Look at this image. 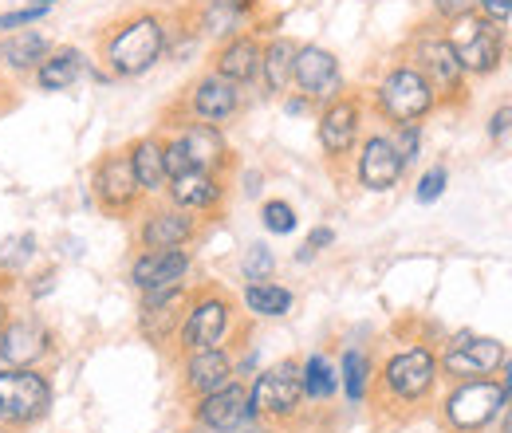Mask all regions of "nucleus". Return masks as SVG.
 I'll use <instances>...</instances> for the list:
<instances>
[{
	"label": "nucleus",
	"instance_id": "obj_1",
	"mask_svg": "<svg viewBox=\"0 0 512 433\" xmlns=\"http://www.w3.org/2000/svg\"><path fill=\"white\" fill-rule=\"evenodd\" d=\"M166 48H170V20L154 8H134L115 24H107V32L99 36L95 63L111 79H142L166 60Z\"/></svg>",
	"mask_w": 512,
	"mask_h": 433
},
{
	"label": "nucleus",
	"instance_id": "obj_2",
	"mask_svg": "<svg viewBox=\"0 0 512 433\" xmlns=\"http://www.w3.org/2000/svg\"><path fill=\"white\" fill-rule=\"evenodd\" d=\"M241 335H245V311L221 284L190 288L182 327L174 335V351L178 355L205 351V347H233Z\"/></svg>",
	"mask_w": 512,
	"mask_h": 433
},
{
	"label": "nucleus",
	"instance_id": "obj_3",
	"mask_svg": "<svg viewBox=\"0 0 512 433\" xmlns=\"http://www.w3.org/2000/svg\"><path fill=\"white\" fill-rule=\"evenodd\" d=\"M367 107L383 119L386 126H422L438 107L434 87L426 83V75L410 60H390L375 75V83L367 87Z\"/></svg>",
	"mask_w": 512,
	"mask_h": 433
},
{
	"label": "nucleus",
	"instance_id": "obj_4",
	"mask_svg": "<svg viewBox=\"0 0 512 433\" xmlns=\"http://www.w3.org/2000/svg\"><path fill=\"white\" fill-rule=\"evenodd\" d=\"M402 60H410L426 75V83L438 95V107H465V99H469V75H465V67L453 56L442 24H434V20L418 24L410 32L406 48H402Z\"/></svg>",
	"mask_w": 512,
	"mask_h": 433
},
{
	"label": "nucleus",
	"instance_id": "obj_5",
	"mask_svg": "<svg viewBox=\"0 0 512 433\" xmlns=\"http://www.w3.org/2000/svg\"><path fill=\"white\" fill-rule=\"evenodd\" d=\"M438 351L422 339L390 351L383 359V367H375V382H379V394L386 402H398V406H422L430 402V394L438 390Z\"/></svg>",
	"mask_w": 512,
	"mask_h": 433
},
{
	"label": "nucleus",
	"instance_id": "obj_6",
	"mask_svg": "<svg viewBox=\"0 0 512 433\" xmlns=\"http://www.w3.org/2000/svg\"><path fill=\"white\" fill-rule=\"evenodd\" d=\"M442 28H446L449 48H453V56L465 67L469 79H489L509 60V32H505V24H493L481 12H469V16H461L453 24H442Z\"/></svg>",
	"mask_w": 512,
	"mask_h": 433
},
{
	"label": "nucleus",
	"instance_id": "obj_7",
	"mask_svg": "<svg viewBox=\"0 0 512 433\" xmlns=\"http://www.w3.org/2000/svg\"><path fill=\"white\" fill-rule=\"evenodd\" d=\"M367 115H371L367 95H359V91H351V87H347L339 99L323 103L320 111H316V142H320V154L327 166L351 162L355 146H359L363 134H367Z\"/></svg>",
	"mask_w": 512,
	"mask_h": 433
},
{
	"label": "nucleus",
	"instance_id": "obj_8",
	"mask_svg": "<svg viewBox=\"0 0 512 433\" xmlns=\"http://www.w3.org/2000/svg\"><path fill=\"white\" fill-rule=\"evenodd\" d=\"M52 410V378L40 367H0V426L28 430Z\"/></svg>",
	"mask_w": 512,
	"mask_h": 433
},
{
	"label": "nucleus",
	"instance_id": "obj_9",
	"mask_svg": "<svg viewBox=\"0 0 512 433\" xmlns=\"http://www.w3.org/2000/svg\"><path fill=\"white\" fill-rule=\"evenodd\" d=\"M91 197L115 221H134L142 213L146 193L134 182L127 146H115V150H107V154L95 158V166H91Z\"/></svg>",
	"mask_w": 512,
	"mask_h": 433
},
{
	"label": "nucleus",
	"instance_id": "obj_10",
	"mask_svg": "<svg viewBox=\"0 0 512 433\" xmlns=\"http://www.w3.org/2000/svg\"><path fill=\"white\" fill-rule=\"evenodd\" d=\"M509 398L497 386V378H465L453 382L442 398V418L453 433H481L505 414Z\"/></svg>",
	"mask_w": 512,
	"mask_h": 433
},
{
	"label": "nucleus",
	"instance_id": "obj_11",
	"mask_svg": "<svg viewBox=\"0 0 512 433\" xmlns=\"http://www.w3.org/2000/svg\"><path fill=\"white\" fill-rule=\"evenodd\" d=\"M241 111H245V87L221 79L217 71H201L182 91V99H178L170 119H193V123H209L225 130Z\"/></svg>",
	"mask_w": 512,
	"mask_h": 433
},
{
	"label": "nucleus",
	"instance_id": "obj_12",
	"mask_svg": "<svg viewBox=\"0 0 512 433\" xmlns=\"http://www.w3.org/2000/svg\"><path fill=\"white\" fill-rule=\"evenodd\" d=\"M249 402H253L256 422H288L304 406V386H300V359H280L272 367L253 374L249 382Z\"/></svg>",
	"mask_w": 512,
	"mask_h": 433
},
{
	"label": "nucleus",
	"instance_id": "obj_13",
	"mask_svg": "<svg viewBox=\"0 0 512 433\" xmlns=\"http://www.w3.org/2000/svg\"><path fill=\"white\" fill-rule=\"evenodd\" d=\"M205 229V217L170 205L166 197L146 201L134 217V248H190Z\"/></svg>",
	"mask_w": 512,
	"mask_h": 433
},
{
	"label": "nucleus",
	"instance_id": "obj_14",
	"mask_svg": "<svg viewBox=\"0 0 512 433\" xmlns=\"http://www.w3.org/2000/svg\"><path fill=\"white\" fill-rule=\"evenodd\" d=\"M509 355V347L493 335H477V331H457L449 335L446 347L438 351V367L449 382H465V378H493L501 359Z\"/></svg>",
	"mask_w": 512,
	"mask_h": 433
},
{
	"label": "nucleus",
	"instance_id": "obj_15",
	"mask_svg": "<svg viewBox=\"0 0 512 433\" xmlns=\"http://www.w3.org/2000/svg\"><path fill=\"white\" fill-rule=\"evenodd\" d=\"M351 178H355V186L367 189V193H390V189L402 186L406 162L394 150L390 130H367L363 134V142L351 154Z\"/></svg>",
	"mask_w": 512,
	"mask_h": 433
},
{
	"label": "nucleus",
	"instance_id": "obj_16",
	"mask_svg": "<svg viewBox=\"0 0 512 433\" xmlns=\"http://www.w3.org/2000/svg\"><path fill=\"white\" fill-rule=\"evenodd\" d=\"M292 91L304 95L316 111L323 103L339 99L347 91V75H343L339 56L323 44H300L296 48V67H292Z\"/></svg>",
	"mask_w": 512,
	"mask_h": 433
},
{
	"label": "nucleus",
	"instance_id": "obj_17",
	"mask_svg": "<svg viewBox=\"0 0 512 433\" xmlns=\"http://www.w3.org/2000/svg\"><path fill=\"white\" fill-rule=\"evenodd\" d=\"M193 252L190 248H138L127 264V280L138 296L146 292H166V288H182L190 284Z\"/></svg>",
	"mask_w": 512,
	"mask_h": 433
},
{
	"label": "nucleus",
	"instance_id": "obj_18",
	"mask_svg": "<svg viewBox=\"0 0 512 433\" xmlns=\"http://www.w3.org/2000/svg\"><path fill=\"white\" fill-rule=\"evenodd\" d=\"M56 351V331L40 315H12L0 331V367H40Z\"/></svg>",
	"mask_w": 512,
	"mask_h": 433
},
{
	"label": "nucleus",
	"instance_id": "obj_19",
	"mask_svg": "<svg viewBox=\"0 0 512 433\" xmlns=\"http://www.w3.org/2000/svg\"><path fill=\"white\" fill-rule=\"evenodd\" d=\"M193 422L209 433H241L253 426V402H249V382H229L205 398H193Z\"/></svg>",
	"mask_w": 512,
	"mask_h": 433
},
{
	"label": "nucleus",
	"instance_id": "obj_20",
	"mask_svg": "<svg viewBox=\"0 0 512 433\" xmlns=\"http://www.w3.org/2000/svg\"><path fill=\"white\" fill-rule=\"evenodd\" d=\"M186 300H190V284L138 296V335H142V343H150V347H170L174 335H178V327H182Z\"/></svg>",
	"mask_w": 512,
	"mask_h": 433
},
{
	"label": "nucleus",
	"instance_id": "obj_21",
	"mask_svg": "<svg viewBox=\"0 0 512 433\" xmlns=\"http://www.w3.org/2000/svg\"><path fill=\"white\" fill-rule=\"evenodd\" d=\"M170 134H178V142L186 146L193 170H213V174H233V146L225 138L221 126L193 123V119H170Z\"/></svg>",
	"mask_w": 512,
	"mask_h": 433
},
{
	"label": "nucleus",
	"instance_id": "obj_22",
	"mask_svg": "<svg viewBox=\"0 0 512 433\" xmlns=\"http://www.w3.org/2000/svg\"><path fill=\"white\" fill-rule=\"evenodd\" d=\"M229 197V174H213V170H186L178 178H170L166 201L178 209H190L197 217H217L225 209Z\"/></svg>",
	"mask_w": 512,
	"mask_h": 433
},
{
	"label": "nucleus",
	"instance_id": "obj_23",
	"mask_svg": "<svg viewBox=\"0 0 512 433\" xmlns=\"http://www.w3.org/2000/svg\"><path fill=\"white\" fill-rule=\"evenodd\" d=\"M256 12H260V0H201V8L193 12L190 24L201 40L225 44V40L253 28Z\"/></svg>",
	"mask_w": 512,
	"mask_h": 433
},
{
	"label": "nucleus",
	"instance_id": "obj_24",
	"mask_svg": "<svg viewBox=\"0 0 512 433\" xmlns=\"http://www.w3.org/2000/svg\"><path fill=\"white\" fill-rule=\"evenodd\" d=\"M260 52H264V36L256 28H249V32H241V36H233V40L213 48L209 71H217L221 79H229V83L249 91L260 79Z\"/></svg>",
	"mask_w": 512,
	"mask_h": 433
},
{
	"label": "nucleus",
	"instance_id": "obj_25",
	"mask_svg": "<svg viewBox=\"0 0 512 433\" xmlns=\"http://www.w3.org/2000/svg\"><path fill=\"white\" fill-rule=\"evenodd\" d=\"M56 48V40L40 28H20V32H4L0 36V75L8 79H32L36 67L48 60V52Z\"/></svg>",
	"mask_w": 512,
	"mask_h": 433
},
{
	"label": "nucleus",
	"instance_id": "obj_26",
	"mask_svg": "<svg viewBox=\"0 0 512 433\" xmlns=\"http://www.w3.org/2000/svg\"><path fill=\"white\" fill-rule=\"evenodd\" d=\"M233 374V351L229 347H205V351H190L182 355V390L190 398H205L221 386H229Z\"/></svg>",
	"mask_w": 512,
	"mask_h": 433
},
{
	"label": "nucleus",
	"instance_id": "obj_27",
	"mask_svg": "<svg viewBox=\"0 0 512 433\" xmlns=\"http://www.w3.org/2000/svg\"><path fill=\"white\" fill-rule=\"evenodd\" d=\"M127 158L130 170H134V182L146 193V201L166 197L170 174H166V142H162V134H142V138L127 142Z\"/></svg>",
	"mask_w": 512,
	"mask_h": 433
},
{
	"label": "nucleus",
	"instance_id": "obj_28",
	"mask_svg": "<svg viewBox=\"0 0 512 433\" xmlns=\"http://www.w3.org/2000/svg\"><path fill=\"white\" fill-rule=\"evenodd\" d=\"M91 67H95V60H87L83 48H75V44H56V48L48 52V60L36 67L32 83H36V91L60 95V91H71L75 83H83V79L91 75Z\"/></svg>",
	"mask_w": 512,
	"mask_h": 433
},
{
	"label": "nucleus",
	"instance_id": "obj_29",
	"mask_svg": "<svg viewBox=\"0 0 512 433\" xmlns=\"http://www.w3.org/2000/svg\"><path fill=\"white\" fill-rule=\"evenodd\" d=\"M296 40L292 36H268L260 52V87L272 99H284L292 91V67H296Z\"/></svg>",
	"mask_w": 512,
	"mask_h": 433
},
{
	"label": "nucleus",
	"instance_id": "obj_30",
	"mask_svg": "<svg viewBox=\"0 0 512 433\" xmlns=\"http://www.w3.org/2000/svg\"><path fill=\"white\" fill-rule=\"evenodd\" d=\"M241 311L249 319H284L296 311V292L280 280H256L241 288Z\"/></svg>",
	"mask_w": 512,
	"mask_h": 433
},
{
	"label": "nucleus",
	"instance_id": "obj_31",
	"mask_svg": "<svg viewBox=\"0 0 512 433\" xmlns=\"http://www.w3.org/2000/svg\"><path fill=\"white\" fill-rule=\"evenodd\" d=\"M335 367H339V390H343V398L351 406H363L367 394H371V386H375V359H371V351L367 347H343V355H339Z\"/></svg>",
	"mask_w": 512,
	"mask_h": 433
},
{
	"label": "nucleus",
	"instance_id": "obj_32",
	"mask_svg": "<svg viewBox=\"0 0 512 433\" xmlns=\"http://www.w3.org/2000/svg\"><path fill=\"white\" fill-rule=\"evenodd\" d=\"M300 386H304V402H331L339 394V367L331 363L327 351H312L300 359Z\"/></svg>",
	"mask_w": 512,
	"mask_h": 433
},
{
	"label": "nucleus",
	"instance_id": "obj_33",
	"mask_svg": "<svg viewBox=\"0 0 512 433\" xmlns=\"http://www.w3.org/2000/svg\"><path fill=\"white\" fill-rule=\"evenodd\" d=\"M260 225H264L268 237H292V233L300 229V213H296L292 201H284V197H268V201L260 205Z\"/></svg>",
	"mask_w": 512,
	"mask_h": 433
},
{
	"label": "nucleus",
	"instance_id": "obj_34",
	"mask_svg": "<svg viewBox=\"0 0 512 433\" xmlns=\"http://www.w3.org/2000/svg\"><path fill=\"white\" fill-rule=\"evenodd\" d=\"M272 276H276V252L264 241L245 245V252H241V280L256 284V280H272Z\"/></svg>",
	"mask_w": 512,
	"mask_h": 433
},
{
	"label": "nucleus",
	"instance_id": "obj_35",
	"mask_svg": "<svg viewBox=\"0 0 512 433\" xmlns=\"http://www.w3.org/2000/svg\"><path fill=\"white\" fill-rule=\"evenodd\" d=\"M32 256H36V237H32V233L8 237V241L0 245V272H4V276H20Z\"/></svg>",
	"mask_w": 512,
	"mask_h": 433
},
{
	"label": "nucleus",
	"instance_id": "obj_36",
	"mask_svg": "<svg viewBox=\"0 0 512 433\" xmlns=\"http://www.w3.org/2000/svg\"><path fill=\"white\" fill-rule=\"evenodd\" d=\"M449 189V166L446 162H434V166H426L422 174H418V182H414V201L418 205H438L442 197H446Z\"/></svg>",
	"mask_w": 512,
	"mask_h": 433
},
{
	"label": "nucleus",
	"instance_id": "obj_37",
	"mask_svg": "<svg viewBox=\"0 0 512 433\" xmlns=\"http://www.w3.org/2000/svg\"><path fill=\"white\" fill-rule=\"evenodd\" d=\"M48 4H36V0H28V4H20V8H8V12H0V36L4 32H20V28H36L40 20H48Z\"/></svg>",
	"mask_w": 512,
	"mask_h": 433
},
{
	"label": "nucleus",
	"instance_id": "obj_38",
	"mask_svg": "<svg viewBox=\"0 0 512 433\" xmlns=\"http://www.w3.org/2000/svg\"><path fill=\"white\" fill-rule=\"evenodd\" d=\"M390 130V138H394V150L402 154V162H406V170L422 158V126H386Z\"/></svg>",
	"mask_w": 512,
	"mask_h": 433
},
{
	"label": "nucleus",
	"instance_id": "obj_39",
	"mask_svg": "<svg viewBox=\"0 0 512 433\" xmlns=\"http://www.w3.org/2000/svg\"><path fill=\"white\" fill-rule=\"evenodd\" d=\"M512 134V99L505 103H497L493 111H489V119H485V138L493 142V146H501V142H509Z\"/></svg>",
	"mask_w": 512,
	"mask_h": 433
},
{
	"label": "nucleus",
	"instance_id": "obj_40",
	"mask_svg": "<svg viewBox=\"0 0 512 433\" xmlns=\"http://www.w3.org/2000/svg\"><path fill=\"white\" fill-rule=\"evenodd\" d=\"M469 12H477V0H430V20L434 24H453Z\"/></svg>",
	"mask_w": 512,
	"mask_h": 433
},
{
	"label": "nucleus",
	"instance_id": "obj_41",
	"mask_svg": "<svg viewBox=\"0 0 512 433\" xmlns=\"http://www.w3.org/2000/svg\"><path fill=\"white\" fill-rule=\"evenodd\" d=\"M162 142H166V174L170 178H178V174H186V170H193L190 154H186V146L178 142V134H162Z\"/></svg>",
	"mask_w": 512,
	"mask_h": 433
},
{
	"label": "nucleus",
	"instance_id": "obj_42",
	"mask_svg": "<svg viewBox=\"0 0 512 433\" xmlns=\"http://www.w3.org/2000/svg\"><path fill=\"white\" fill-rule=\"evenodd\" d=\"M331 245H335V229H331V225H312V229H308V237H304V248H312L316 256L327 252Z\"/></svg>",
	"mask_w": 512,
	"mask_h": 433
},
{
	"label": "nucleus",
	"instance_id": "obj_43",
	"mask_svg": "<svg viewBox=\"0 0 512 433\" xmlns=\"http://www.w3.org/2000/svg\"><path fill=\"white\" fill-rule=\"evenodd\" d=\"M477 12H481V16H489L493 24H509L512 0H477Z\"/></svg>",
	"mask_w": 512,
	"mask_h": 433
},
{
	"label": "nucleus",
	"instance_id": "obj_44",
	"mask_svg": "<svg viewBox=\"0 0 512 433\" xmlns=\"http://www.w3.org/2000/svg\"><path fill=\"white\" fill-rule=\"evenodd\" d=\"M280 107H284V115H292V119H296V115H312V111H316V107H312L304 95H296V91H288V95L280 99Z\"/></svg>",
	"mask_w": 512,
	"mask_h": 433
},
{
	"label": "nucleus",
	"instance_id": "obj_45",
	"mask_svg": "<svg viewBox=\"0 0 512 433\" xmlns=\"http://www.w3.org/2000/svg\"><path fill=\"white\" fill-rule=\"evenodd\" d=\"M36 284H28V296H32V304H40L44 300V292H52L56 288V272L48 268V272H40V276H32Z\"/></svg>",
	"mask_w": 512,
	"mask_h": 433
},
{
	"label": "nucleus",
	"instance_id": "obj_46",
	"mask_svg": "<svg viewBox=\"0 0 512 433\" xmlns=\"http://www.w3.org/2000/svg\"><path fill=\"white\" fill-rule=\"evenodd\" d=\"M493 378H497V386L505 390V398L512 402V351L501 359V367H497V374H493Z\"/></svg>",
	"mask_w": 512,
	"mask_h": 433
},
{
	"label": "nucleus",
	"instance_id": "obj_47",
	"mask_svg": "<svg viewBox=\"0 0 512 433\" xmlns=\"http://www.w3.org/2000/svg\"><path fill=\"white\" fill-rule=\"evenodd\" d=\"M260 182H264V174H260V170H249V174H245V197H260Z\"/></svg>",
	"mask_w": 512,
	"mask_h": 433
},
{
	"label": "nucleus",
	"instance_id": "obj_48",
	"mask_svg": "<svg viewBox=\"0 0 512 433\" xmlns=\"http://www.w3.org/2000/svg\"><path fill=\"white\" fill-rule=\"evenodd\" d=\"M12 107V91H8V83H4V75H0V115Z\"/></svg>",
	"mask_w": 512,
	"mask_h": 433
},
{
	"label": "nucleus",
	"instance_id": "obj_49",
	"mask_svg": "<svg viewBox=\"0 0 512 433\" xmlns=\"http://www.w3.org/2000/svg\"><path fill=\"white\" fill-rule=\"evenodd\" d=\"M12 319V304H8V296L0 292V331H4V323Z\"/></svg>",
	"mask_w": 512,
	"mask_h": 433
},
{
	"label": "nucleus",
	"instance_id": "obj_50",
	"mask_svg": "<svg viewBox=\"0 0 512 433\" xmlns=\"http://www.w3.org/2000/svg\"><path fill=\"white\" fill-rule=\"evenodd\" d=\"M501 433H512V402L505 406V414H501Z\"/></svg>",
	"mask_w": 512,
	"mask_h": 433
},
{
	"label": "nucleus",
	"instance_id": "obj_51",
	"mask_svg": "<svg viewBox=\"0 0 512 433\" xmlns=\"http://www.w3.org/2000/svg\"><path fill=\"white\" fill-rule=\"evenodd\" d=\"M36 4H48V8H56V4H60V0H36Z\"/></svg>",
	"mask_w": 512,
	"mask_h": 433
},
{
	"label": "nucleus",
	"instance_id": "obj_52",
	"mask_svg": "<svg viewBox=\"0 0 512 433\" xmlns=\"http://www.w3.org/2000/svg\"><path fill=\"white\" fill-rule=\"evenodd\" d=\"M241 433H264V430H256V426H245V430H241Z\"/></svg>",
	"mask_w": 512,
	"mask_h": 433
},
{
	"label": "nucleus",
	"instance_id": "obj_53",
	"mask_svg": "<svg viewBox=\"0 0 512 433\" xmlns=\"http://www.w3.org/2000/svg\"><path fill=\"white\" fill-rule=\"evenodd\" d=\"M0 433H12V430H8V426H0Z\"/></svg>",
	"mask_w": 512,
	"mask_h": 433
}]
</instances>
